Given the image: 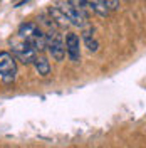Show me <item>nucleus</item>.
I'll use <instances>...</instances> for the list:
<instances>
[{"label":"nucleus","mask_w":146,"mask_h":148,"mask_svg":"<svg viewBox=\"0 0 146 148\" xmlns=\"http://www.w3.org/2000/svg\"><path fill=\"white\" fill-rule=\"evenodd\" d=\"M17 36L20 39H24L27 44H30V47L35 51L37 54H40L46 47V32L37 25L35 22H25L18 27Z\"/></svg>","instance_id":"obj_1"},{"label":"nucleus","mask_w":146,"mask_h":148,"mask_svg":"<svg viewBox=\"0 0 146 148\" xmlns=\"http://www.w3.org/2000/svg\"><path fill=\"white\" fill-rule=\"evenodd\" d=\"M46 47L55 61H62L64 59L65 44H64L62 36H61V32H59V29H57V25H55L54 22L49 24V29H47V32H46Z\"/></svg>","instance_id":"obj_2"},{"label":"nucleus","mask_w":146,"mask_h":148,"mask_svg":"<svg viewBox=\"0 0 146 148\" xmlns=\"http://www.w3.org/2000/svg\"><path fill=\"white\" fill-rule=\"evenodd\" d=\"M57 7L61 9V12L64 14L69 24L71 25H76V27H86L87 25V12L84 9H79L72 5L69 0H61L57 2Z\"/></svg>","instance_id":"obj_3"},{"label":"nucleus","mask_w":146,"mask_h":148,"mask_svg":"<svg viewBox=\"0 0 146 148\" xmlns=\"http://www.w3.org/2000/svg\"><path fill=\"white\" fill-rule=\"evenodd\" d=\"M10 47H12V56L18 59L24 64H34L37 52L30 47V44H27L24 39H20L18 36L10 39Z\"/></svg>","instance_id":"obj_4"},{"label":"nucleus","mask_w":146,"mask_h":148,"mask_svg":"<svg viewBox=\"0 0 146 148\" xmlns=\"http://www.w3.org/2000/svg\"><path fill=\"white\" fill-rule=\"evenodd\" d=\"M15 76H17L15 57L7 51L0 52V79L5 84H10L15 81Z\"/></svg>","instance_id":"obj_5"},{"label":"nucleus","mask_w":146,"mask_h":148,"mask_svg":"<svg viewBox=\"0 0 146 148\" xmlns=\"http://www.w3.org/2000/svg\"><path fill=\"white\" fill-rule=\"evenodd\" d=\"M65 52L72 62H79V59H81V40H79V36H76L74 32H67V36H65Z\"/></svg>","instance_id":"obj_6"},{"label":"nucleus","mask_w":146,"mask_h":148,"mask_svg":"<svg viewBox=\"0 0 146 148\" xmlns=\"http://www.w3.org/2000/svg\"><path fill=\"white\" fill-rule=\"evenodd\" d=\"M82 40H84V44L86 47L92 51V52H96L98 49H99V42L96 40V37H94V29L92 27H86L82 30Z\"/></svg>","instance_id":"obj_7"},{"label":"nucleus","mask_w":146,"mask_h":148,"mask_svg":"<svg viewBox=\"0 0 146 148\" xmlns=\"http://www.w3.org/2000/svg\"><path fill=\"white\" fill-rule=\"evenodd\" d=\"M34 67H35L37 74H40V76H47V74L50 73V64H49V61L46 59V56H42V54L35 56V59H34Z\"/></svg>","instance_id":"obj_8"},{"label":"nucleus","mask_w":146,"mask_h":148,"mask_svg":"<svg viewBox=\"0 0 146 148\" xmlns=\"http://www.w3.org/2000/svg\"><path fill=\"white\" fill-rule=\"evenodd\" d=\"M86 2H87L89 9H91L92 12H96L98 15H101V17H104V15H108V14H109V10L106 9L99 0H86Z\"/></svg>","instance_id":"obj_9"},{"label":"nucleus","mask_w":146,"mask_h":148,"mask_svg":"<svg viewBox=\"0 0 146 148\" xmlns=\"http://www.w3.org/2000/svg\"><path fill=\"white\" fill-rule=\"evenodd\" d=\"M108 10H116L119 7V0H99Z\"/></svg>","instance_id":"obj_10"},{"label":"nucleus","mask_w":146,"mask_h":148,"mask_svg":"<svg viewBox=\"0 0 146 148\" xmlns=\"http://www.w3.org/2000/svg\"><path fill=\"white\" fill-rule=\"evenodd\" d=\"M126 2H129V0H126Z\"/></svg>","instance_id":"obj_11"}]
</instances>
